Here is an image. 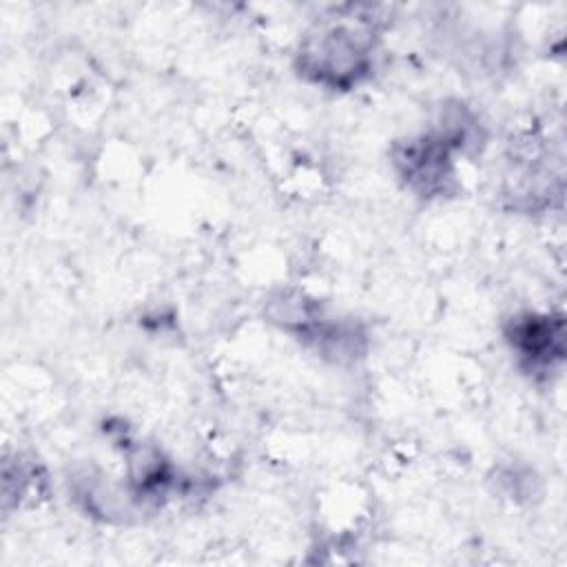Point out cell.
<instances>
[{"label":"cell","mask_w":567,"mask_h":567,"mask_svg":"<svg viewBox=\"0 0 567 567\" xmlns=\"http://www.w3.org/2000/svg\"><path fill=\"white\" fill-rule=\"evenodd\" d=\"M372 27L363 18L350 22L321 24L308 35L299 60L301 71L315 82L348 89L370 69Z\"/></svg>","instance_id":"cell-1"},{"label":"cell","mask_w":567,"mask_h":567,"mask_svg":"<svg viewBox=\"0 0 567 567\" xmlns=\"http://www.w3.org/2000/svg\"><path fill=\"white\" fill-rule=\"evenodd\" d=\"M512 346L532 365H551L554 357L563 354L560 323H551L547 317H527L514 323Z\"/></svg>","instance_id":"cell-3"},{"label":"cell","mask_w":567,"mask_h":567,"mask_svg":"<svg viewBox=\"0 0 567 567\" xmlns=\"http://www.w3.org/2000/svg\"><path fill=\"white\" fill-rule=\"evenodd\" d=\"M394 162L408 184L427 195L443 190L445 182L452 177L447 142L439 135L412 140L405 146H399Z\"/></svg>","instance_id":"cell-2"}]
</instances>
